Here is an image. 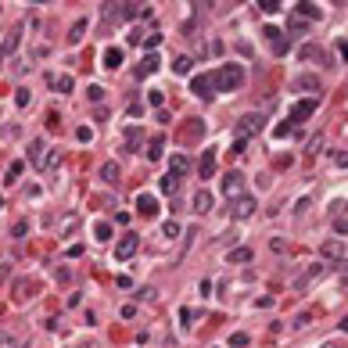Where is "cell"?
<instances>
[{
    "label": "cell",
    "mask_w": 348,
    "mask_h": 348,
    "mask_svg": "<svg viewBox=\"0 0 348 348\" xmlns=\"http://www.w3.org/2000/svg\"><path fill=\"white\" fill-rule=\"evenodd\" d=\"M212 83H216V94H233V90L244 86V65L237 61L219 65V72H212Z\"/></svg>",
    "instance_id": "cell-1"
},
{
    "label": "cell",
    "mask_w": 348,
    "mask_h": 348,
    "mask_svg": "<svg viewBox=\"0 0 348 348\" xmlns=\"http://www.w3.org/2000/svg\"><path fill=\"white\" fill-rule=\"evenodd\" d=\"M255 208H259V201H255V194H240V198L230 201V212H233V219H248L255 216Z\"/></svg>",
    "instance_id": "cell-2"
},
{
    "label": "cell",
    "mask_w": 348,
    "mask_h": 348,
    "mask_svg": "<svg viewBox=\"0 0 348 348\" xmlns=\"http://www.w3.org/2000/svg\"><path fill=\"white\" fill-rule=\"evenodd\" d=\"M262 122H266L262 115H244L237 122V140H248V137H255V133H262Z\"/></svg>",
    "instance_id": "cell-3"
},
{
    "label": "cell",
    "mask_w": 348,
    "mask_h": 348,
    "mask_svg": "<svg viewBox=\"0 0 348 348\" xmlns=\"http://www.w3.org/2000/svg\"><path fill=\"white\" fill-rule=\"evenodd\" d=\"M190 94L198 97H216V83H212V72H198L190 79Z\"/></svg>",
    "instance_id": "cell-4"
},
{
    "label": "cell",
    "mask_w": 348,
    "mask_h": 348,
    "mask_svg": "<svg viewBox=\"0 0 348 348\" xmlns=\"http://www.w3.org/2000/svg\"><path fill=\"white\" fill-rule=\"evenodd\" d=\"M137 248H140V237H118V244H115V259L118 262H129L133 255H137Z\"/></svg>",
    "instance_id": "cell-5"
},
{
    "label": "cell",
    "mask_w": 348,
    "mask_h": 348,
    "mask_svg": "<svg viewBox=\"0 0 348 348\" xmlns=\"http://www.w3.org/2000/svg\"><path fill=\"white\" fill-rule=\"evenodd\" d=\"M316 104H320V101H316V97H305V101H298L294 104V108H291V118H287V122H301V118H309L312 112H316Z\"/></svg>",
    "instance_id": "cell-6"
},
{
    "label": "cell",
    "mask_w": 348,
    "mask_h": 348,
    "mask_svg": "<svg viewBox=\"0 0 348 348\" xmlns=\"http://www.w3.org/2000/svg\"><path fill=\"white\" fill-rule=\"evenodd\" d=\"M240 190H244V176L240 173H226L223 176V194L226 198H240Z\"/></svg>",
    "instance_id": "cell-7"
},
{
    "label": "cell",
    "mask_w": 348,
    "mask_h": 348,
    "mask_svg": "<svg viewBox=\"0 0 348 348\" xmlns=\"http://www.w3.org/2000/svg\"><path fill=\"white\" fill-rule=\"evenodd\" d=\"M198 176H201V179H212V176H216V147L201 151V162H198Z\"/></svg>",
    "instance_id": "cell-8"
},
{
    "label": "cell",
    "mask_w": 348,
    "mask_h": 348,
    "mask_svg": "<svg viewBox=\"0 0 348 348\" xmlns=\"http://www.w3.org/2000/svg\"><path fill=\"white\" fill-rule=\"evenodd\" d=\"M144 155H147L151 162H158V158L165 155V133H155V137L147 140V151H144Z\"/></svg>",
    "instance_id": "cell-9"
},
{
    "label": "cell",
    "mask_w": 348,
    "mask_h": 348,
    "mask_svg": "<svg viewBox=\"0 0 348 348\" xmlns=\"http://www.w3.org/2000/svg\"><path fill=\"white\" fill-rule=\"evenodd\" d=\"M43 151H47V140H43V137H33V140H29V151H25V162H33V165H40V158H43Z\"/></svg>",
    "instance_id": "cell-10"
},
{
    "label": "cell",
    "mask_w": 348,
    "mask_h": 348,
    "mask_svg": "<svg viewBox=\"0 0 348 348\" xmlns=\"http://www.w3.org/2000/svg\"><path fill=\"white\" fill-rule=\"evenodd\" d=\"M190 205H194V212H198V216H205V212H212V194H208V190H194Z\"/></svg>",
    "instance_id": "cell-11"
},
{
    "label": "cell",
    "mask_w": 348,
    "mask_h": 348,
    "mask_svg": "<svg viewBox=\"0 0 348 348\" xmlns=\"http://www.w3.org/2000/svg\"><path fill=\"white\" fill-rule=\"evenodd\" d=\"M158 65H162V61H158V54H144V61L137 65V75H140V79H147V75H155V72H158Z\"/></svg>",
    "instance_id": "cell-12"
},
{
    "label": "cell",
    "mask_w": 348,
    "mask_h": 348,
    "mask_svg": "<svg viewBox=\"0 0 348 348\" xmlns=\"http://www.w3.org/2000/svg\"><path fill=\"white\" fill-rule=\"evenodd\" d=\"M169 173H173L176 179L187 176V173H190V158H187V155H173V158H169Z\"/></svg>",
    "instance_id": "cell-13"
},
{
    "label": "cell",
    "mask_w": 348,
    "mask_h": 348,
    "mask_svg": "<svg viewBox=\"0 0 348 348\" xmlns=\"http://www.w3.org/2000/svg\"><path fill=\"white\" fill-rule=\"evenodd\" d=\"M151 7L147 4H122V22H133V18H147Z\"/></svg>",
    "instance_id": "cell-14"
},
{
    "label": "cell",
    "mask_w": 348,
    "mask_h": 348,
    "mask_svg": "<svg viewBox=\"0 0 348 348\" xmlns=\"http://www.w3.org/2000/svg\"><path fill=\"white\" fill-rule=\"evenodd\" d=\"M320 14H323V11L316 7V4H305V0H301V4H294V18H301V22H309V18L316 22Z\"/></svg>",
    "instance_id": "cell-15"
},
{
    "label": "cell",
    "mask_w": 348,
    "mask_h": 348,
    "mask_svg": "<svg viewBox=\"0 0 348 348\" xmlns=\"http://www.w3.org/2000/svg\"><path fill=\"white\" fill-rule=\"evenodd\" d=\"M323 255H327V259H341L345 262V240H338V237L323 240Z\"/></svg>",
    "instance_id": "cell-16"
},
{
    "label": "cell",
    "mask_w": 348,
    "mask_h": 348,
    "mask_svg": "<svg viewBox=\"0 0 348 348\" xmlns=\"http://www.w3.org/2000/svg\"><path fill=\"white\" fill-rule=\"evenodd\" d=\"M137 208H140V216H155L158 212V198L155 194H137Z\"/></svg>",
    "instance_id": "cell-17"
},
{
    "label": "cell",
    "mask_w": 348,
    "mask_h": 348,
    "mask_svg": "<svg viewBox=\"0 0 348 348\" xmlns=\"http://www.w3.org/2000/svg\"><path fill=\"white\" fill-rule=\"evenodd\" d=\"M101 61H104V68H108V72H115L118 65H122V47H108Z\"/></svg>",
    "instance_id": "cell-18"
},
{
    "label": "cell",
    "mask_w": 348,
    "mask_h": 348,
    "mask_svg": "<svg viewBox=\"0 0 348 348\" xmlns=\"http://www.w3.org/2000/svg\"><path fill=\"white\" fill-rule=\"evenodd\" d=\"M47 83L58 86V94H72V90H75V79H72V75H58V79H54V72H51Z\"/></svg>",
    "instance_id": "cell-19"
},
{
    "label": "cell",
    "mask_w": 348,
    "mask_h": 348,
    "mask_svg": "<svg viewBox=\"0 0 348 348\" xmlns=\"http://www.w3.org/2000/svg\"><path fill=\"white\" fill-rule=\"evenodd\" d=\"M251 248H230V251H226V262H230V266H237V262H251Z\"/></svg>",
    "instance_id": "cell-20"
},
{
    "label": "cell",
    "mask_w": 348,
    "mask_h": 348,
    "mask_svg": "<svg viewBox=\"0 0 348 348\" xmlns=\"http://www.w3.org/2000/svg\"><path fill=\"white\" fill-rule=\"evenodd\" d=\"M22 169H25V158H18V162H11L7 165V176H4V183L11 187V183H18V176H22Z\"/></svg>",
    "instance_id": "cell-21"
},
{
    "label": "cell",
    "mask_w": 348,
    "mask_h": 348,
    "mask_svg": "<svg viewBox=\"0 0 348 348\" xmlns=\"http://www.w3.org/2000/svg\"><path fill=\"white\" fill-rule=\"evenodd\" d=\"M323 273V262H312L309 269H305V277H301V280H294V287H298V291H301V287H305L309 280H316V277H320Z\"/></svg>",
    "instance_id": "cell-22"
},
{
    "label": "cell",
    "mask_w": 348,
    "mask_h": 348,
    "mask_svg": "<svg viewBox=\"0 0 348 348\" xmlns=\"http://www.w3.org/2000/svg\"><path fill=\"white\" fill-rule=\"evenodd\" d=\"M158 190H162V194H176V190H179V179H176L173 173H165V176L158 179Z\"/></svg>",
    "instance_id": "cell-23"
},
{
    "label": "cell",
    "mask_w": 348,
    "mask_h": 348,
    "mask_svg": "<svg viewBox=\"0 0 348 348\" xmlns=\"http://www.w3.org/2000/svg\"><path fill=\"white\" fill-rule=\"evenodd\" d=\"M86 29H90V22H86V18H79V22H75V25L68 29V43H79V40L86 36Z\"/></svg>",
    "instance_id": "cell-24"
},
{
    "label": "cell",
    "mask_w": 348,
    "mask_h": 348,
    "mask_svg": "<svg viewBox=\"0 0 348 348\" xmlns=\"http://www.w3.org/2000/svg\"><path fill=\"white\" fill-rule=\"evenodd\" d=\"M179 233H183V226H179L176 219H165V223H162V237H169V240H176Z\"/></svg>",
    "instance_id": "cell-25"
},
{
    "label": "cell",
    "mask_w": 348,
    "mask_h": 348,
    "mask_svg": "<svg viewBox=\"0 0 348 348\" xmlns=\"http://www.w3.org/2000/svg\"><path fill=\"white\" fill-rule=\"evenodd\" d=\"M294 90H312V94H316V90H320V79H316V75H298Z\"/></svg>",
    "instance_id": "cell-26"
},
{
    "label": "cell",
    "mask_w": 348,
    "mask_h": 348,
    "mask_svg": "<svg viewBox=\"0 0 348 348\" xmlns=\"http://www.w3.org/2000/svg\"><path fill=\"white\" fill-rule=\"evenodd\" d=\"M11 237H14V240H25V237H29V219H14V223H11Z\"/></svg>",
    "instance_id": "cell-27"
},
{
    "label": "cell",
    "mask_w": 348,
    "mask_h": 348,
    "mask_svg": "<svg viewBox=\"0 0 348 348\" xmlns=\"http://www.w3.org/2000/svg\"><path fill=\"white\" fill-rule=\"evenodd\" d=\"M94 237H97V240H112V223H108V219H97V223H94Z\"/></svg>",
    "instance_id": "cell-28"
},
{
    "label": "cell",
    "mask_w": 348,
    "mask_h": 348,
    "mask_svg": "<svg viewBox=\"0 0 348 348\" xmlns=\"http://www.w3.org/2000/svg\"><path fill=\"white\" fill-rule=\"evenodd\" d=\"M14 104H18V108H29V104H33V90L18 86V90H14Z\"/></svg>",
    "instance_id": "cell-29"
},
{
    "label": "cell",
    "mask_w": 348,
    "mask_h": 348,
    "mask_svg": "<svg viewBox=\"0 0 348 348\" xmlns=\"http://www.w3.org/2000/svg\"><path fill=\"white\" fill-rule=\"evenodd\" d=\"M58 165H61V155H58V151H51V155H43V158H40V169H43V173L58 169Z\"/></svg>",
    "instance_id": "cell-30"
},
{
    "label": "cell",
    "mask_w": 348,
    "mask_h": 348,
    "mask_svg": "<svg viewBox=\"0 0 348 348\" xmlns=\"http://www.w3.org/2000/svg\"><path fill=\"white\" fill-rule=\"evenodd\" d=\"M190 68H194V61H190V58H187V54H179V58H176V61H173V72H176V75H187Z\"/></svg>",
    "instance_id": "cell-31"
},
{
    "label": "cell",
    "mask_w": 348,
    "mask_h": 348,
    "mask_svg": "<svg viewBox=\"0 0 348 348\" xmlns=\"http://www.w3.org/2000/svg\"><path fill=\"white\" fill-rule=\"evenodd\" d=\"M18 36H22V29H11L7 40H4V54H14L18 51Z\"/></svg>",
    "instance_id": "cell-32"
},
{
    "label": "cell",
    "mask_w": 348,
    "mask_h": 348,
    "mask_svg": "<svg viewBox=\"0 0 348 348\" xmlns=\"http://www.w3.org/2000/svg\"><path fill=\"white\" fill-rule=\"evenodd\" d=\"M298 58H301V61H309V58H320V61H327L323 51H320V47H312V43H305V47L298 51Z\"/></svg>",
    "instance_id": "cell-33"
},
{
    "label": "cell",
    "mask_w": 348,
    "mask_h": 348,
    "mask_svg": "<svg viewBox=\"0 0 348 348\" xmlns=\"http://www.w3.org/2000/svg\"><path fill=\"white\" fill-rule=\"evenodd\" d=\"M101 179L115 183V179H118V165H115V162H104V165H101Z\"/></svg>",
    "instance_id": "cell-34"
},
{
    "label": "cell",
    "mask_w": 348,
    "mask_h": 348,
    "mask_svg": "<svg viewBox=\"0 0 348 348\" xmlns=\"http://www.w3.org/2000/svg\"><path fill=\"white\" fill-rule=\"evenodd\" d=\"M137 147H140V129L129 126V129H126V151H137Z\"/></svg>",
    "instance_id": "cell-35"
},
{
    "label": "cell",
    "mask_w": 348,
    "mask_h": 348,
    "mask_svg": "<svg viewBox=\"0 0 348 348\" xmlns=\"http://www.w3.org/2000/svg\"><path fill=\"white\" fill-rule=\"evenodd\" d=\"M75 226H79V216H65V219H61V226H58V233L68 237V233L75 230Z\"/></svg>",
    "instance_id": "cell-36"
},
{
    "label": "cell",
    "mask_w": 348,
    "mask_h": 348,
    "mask_svg": "<svg viewBox=\"0 0 348 348\" xmlns=\"http://www.w3.org/2000/svg\"><path fill=\"white\" fill-rule=\"evenodd\" d=\"M255 7H262L266 14H277V11H284V4H280V0H259Z\"/></svg>",
    "instance_id": "cell-37"
},
{
    "label": "cell",
    "mask_w": 348,
    "mask_h": 348,
    "mask_svg": "<svg viewBox=\"0 0 348 348\" xmlns=\"http://www.w3.org/2000/svg\"><path fill=\"white\" fill-rule=\"evenodd\" d=\"M262 36H266L269 43H273V47H277V43H284V40H280L284 33H280V29H277V25H266V29H262Z\"/></svg>",
    "instance_id": "cell-38"
},
{
    "label": "cell",
    "mask_w": 348,
    "mask_h": 348,
    "mask_svg": "<svg viewBox=\"0 0 348 348\" xmlns=\"http://www.w3.org/2000/svg\"><path fill=\"white\" fill-rule=\"evenodd\" d=\"M0 348H18V338L11 330H0Z\"/></svg>",
    "instance_id": "cell-39"
},
{
    "label": "cell",
    "mask_w": 348,
    "mask_h": 348,
    "mask_svg": "<svg viewBox=\"0 0 348 348\" xmlns=\"http://www.w3.org/2000/svg\"><path fill=\"white\" fill-rule=\"evenodd\" d=\"M162 43V33H147L144 36V47H147V54H155V47Z\"/></svg>",
    "instance_id": "cell-40"
},
{
    "label": "cell",
    "mask_w": 348,
    "mask_h": 348,
    "mask_svg": "<svg viewBox=\"0 0 348 348\" xmlns=\"http://www.w3.org/2000/svg\"><path fill=\"white\" fill-rule=\"evenodd\" d=\"M345 233H348V223H345V212H341V216L334 219V237H341V240H345Z\"/></svg>",
    "instance_id": "cell-41"
},
{
    "label": "cell",
    "mask_w": 348,
    "mask_h": 348,
    "mask_svg": "<svg viewBox=\"0 0 348 348\" xmlns=\"http://www.w3.org/2000/svg\"><path fill=\"white\" fill-rule=\"evenodd\" d=\"M75 140H79V144H90V140H94V129H90V126H79V129H75Z\"/></svg>",
    "instance_id": "cell-42"
},
{
    "label": "cell",
    "mask_w": 348,
    "mask_h": 348,
    "mask_svg": "<svg viewBox=\"0 0 348 348\" xmlns=\"http://www.w3.org/2000/svg\"><path fill=\"white\" fill-rule=\"evenodd\" d=\"M147 101H151V108H162V104H165V94H162V90H151Z\"/></svg>",
    "instance_id": "cell-43"
},
{
    "label": "cell",
    "mask_w": 348,
    "mask_h": 348,
    "mask_svg": "<svg viewBox=\"0 0 348 348\" xmlns=\"http://www.w3.org/2000/svg\"><path fill=\"white\" fill-rule=\"evenodd\" d=\"M14 298H18V301H25V298H29V284H25V280L14 284Z\"/></svg>",
    "instance_id": "cell-44"
},
{
    "label": "cell",
    "mask_w": 348,
    "mask_h": 348,
    "mask_svg": "<svg viewBox=\"0 0 348 348\" xmlns=\"http://www.w3.org/2000/svg\"><path fill=\"white\" fill-rule=\"evenodd\" d=\"M155 294H158V291H155V287H151V284H144L140 291H137V298H144V301H151V298H155Z\"/></svg>",
    "instance_id": "cell-45"
},
{
    "label": "cell",
    "mask_w": 348,
    "mask_h": 348,
    "mask_svg": "<svg viewBox=\"0 0 348 348\" xmlns=\"http://www.w3.org/2000/svg\"><path fill=\"white\" fill-rule=\"evenodd\" d=\"M248 341H251L248 334H233V338H230V348H244Z\"/></svg>",
    "instance_id": "cell-46"
},
{
    "label": "cell",
    "mask_w": 348,
    "mask_h": 348,
    "mask_svg": "<svg viewBox=\"0 0 348 348\" xmlns=\"http://www.w3.org/2000/svg\"><path fill=\"white\" fill-rule=\"evenodd\" d=\"M291 129H294V126H291V122H280V126H277V129H273V137H287V133H291Z\"/></svg>",
    "instance_id": "cell-47"
},
{
    "label": "cell",
    "mask_w": 348,
    "mask_h": 348,
    "mask_svg": "<svg viewBox=\"0 0 348 348\" xmlns=\"http://www.w3.org/2000/svg\"><path fill=\"white\" fill-rule=\"evenodd\" d=\"M323 144V137H312L309 144H305V155H316V147H320Z\"/></svg>",
    "instance_id": "cell-48"
},
{
    "label": "cell",
    "mask_w": 348,
    "mask_h": 348,
    "mask_svg": "<svg viewBox=\"0 0 348 348\" xmlns=\"http://www.w3.org/2000/svg\"><path fill=\"white\" fill-rule=\"evenodd\" d=\"M86 97H90V101H101V97H104V90H101V86H90V90H86Z\"/></svg>",
    "instance_id": "cell-49"
},
{
    "label": "cell",
    "mask_w": 348,
    "mask_h": 348,
    "mask_svg": "<svg viewBox=\"0 0 348 348\" xmlns=\"http://www.w3.org/2000/svg\"><path fill=\"white\" fill-rule=\"evenodd\" d=\"M269 248H273V251H277V255H280V251H284V248H287V240H280V237H273V240H269Z\"/></svg>",
    "instance_id": "cell-50"
},
{
    "label": "cell",
    "mask_w": 348,
    "mask_h": 348,
    "mask_svg": "<svg viewBox=\"0 0 348 348\" xmlns=\"http://www.w3.org/2000/svg\"><path fill=\"white\" fill-rule=\"evenodd\" d=\"M58 280L68 284V280H72V269H68V266H61V269H58Z\"/></svg>",
    "instance_id": "cell-51"
},
{
    "label": "cell",
    "mask_w": 348,
    "mask_h": 348,
    "mask_svg": "<svg viewBox=\"0 0 348 348\" xmlns=\"http://www.w3.org/2000/svg\"><path fill=\"white\" fill-rule=\"evenodd\" d=\"M179 320H183V327H190V320H194V312L183 305V309H179Z\"/></svg>",
    "instance_id": "cell-52"
},
{
    "label": "cell",
    "mask_w": 348,
    "mask_h": 348,
    "mask_svg": "<svg viewBox=\"0 0 348 348\" xmlns=\"http://www.w3.org/2000/svg\"><path fill=\"white\" fill-rule=\"evenodd\" d=\"M137 316V305H122V320H133Z\"/></svg>",
    "instance_id": "cell-53"
},
{
    "label": "cell",
    "mask_w": 348,
    "mask_h": 348,
    "mask_svg": "<svg viewBox=\"0 0 348 348\" xmlns=\"http://www.w3.org/2000/svg\"><path fill=\"white\" fill-rule=\"evenodd\" d=\"M334 162H338V169H345V165H348V155H345V151H338V155H334Z\"/></svg>",
    "instance_id": "cell-54"
},
{
    "label": "cell",
    "mask_w": 348,
    "mask_h": 348,
    "mask_svg": "<svg viewBox=\"0 0 348 348\" xmlns=\"http://www.w3.org/2000/svg\"><path fill=\"white\" fill-rule=\"evenodd\" d=\"M11 277V266H0V280H7Z\"/></svg>",
    "instance_id": "cell-55"
},
{
    "label": "cell",
    "mask_w": 348,
    "mask_h": 348,
    "mask_svg": "<svg viewBox=\"0 0 348 348\" xmlns=\"http://www.w3.org/2000/svg\"><path fill=\"white\" fill-rule=\"evenodd\" d=\"M4 58H7V54H4V47H0V61H4Z\"/></svg>",
    "instance_id": "cell-56"
},
{
    "label": "cell",
    "mask_w": 348,
    "mask_h": 348,
    "mask_svg": "<svg viewBox=\"0 0 348 348\" xmlns=\"http://www.w3.org/2000/svg\"><path fill=\"white\" fill-rule=\"evenodd\" d=\"M323 348H338V345H323Z\"/></svg>",
    "instance_id": "cell-57"
},
{
    "label": "cell",
    "mask_w": 348,
    "mask_h": 348,
    "mask_svg": "<svg viewBox=\"0 0 348 348\" xmlns=\"http://www.w3.org/2000/svg\"><path fill=\"white\" fill-rule=\"evenodd\" d=\"M0 208H4V198H0Z\"/></svg>",
    "instance_id": "cell-58"
}]
</instances>
